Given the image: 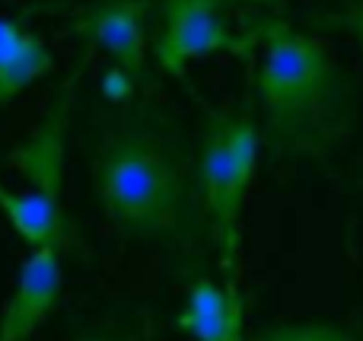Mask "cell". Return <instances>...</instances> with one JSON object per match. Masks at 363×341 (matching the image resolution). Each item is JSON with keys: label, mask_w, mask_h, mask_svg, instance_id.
Instances as JSON below:
<instances>
[{"label": "cell", "mask_w": 363, "mask_h": 341, "mask_svg": "<svg viewBox=\"0 0 363 341\" xmlns=\"http://www.w3.org/2000/svg\"><path fill=\"white\" fill-rule=\"evenodd\" d=\"M89 55H93V48H83V55L77 57L74 70L67 74L55 106L45 115L42 128L6 157L35 182V191H29V195H13V191H6L0 185V208H4L6 220L32 246H45V242L67 246L74 240V223H70L67 211L61 204L64 138H67L70 106H74V96L77 86H80L83 70L89 64Z\"/></svg>", "instance_id": "277c9868"}, {"label": "cell", "mask_w": 363, "mask_h": 341, "mask_svg": "<svg viewBox=\"0 0 363 341\" xmlns=\"http://www.w3.org/2000/svg\"><path fill=\"white\" fill-rule=\"evenodd\" d=\"M38 10L48 6H26L16 16H0V106L51 70L48 45L29 29V16Z\"/></svg>", "instance_id": "9c48e42d"}, {"label": "cell", "mask_w": 363, "mask_h": 341, "mask_svg": "<svg viewBox=\"0 0 363 341\" xmlns=\"http://www.w3.org/2000/svg\"><path fill=\"white\" fill-rule=\"evenodd\" d=\"M93 189L106 217L128 236L194 249L207 236L198 160L153 108H125L93 144Z\"/></svg>", "instance_id": "6da1fadb"}, {"label": "cell", "mask_w": 363, "mask_h": 341, "mask_svg": "<svg viewBox=\"0 0 363 341\" xmlns=\"http://www.w3.org/2000/svg\"><path fill=\"white\" fill-rule=\"evenodd\" d=\"M252 29L262 150L271 160H325L354 121L347 74L319 38L284 19H262Z\"/></svg>", "instance_id": "7a4b0ae2"}, {"label": "cell", "mask_w": 363, "mask_h": 341, "mask_svg": "<svg viewBox=\"0 0 363 341\" xmlns=\"http://www.w3.org/2000/svg\"><path fill=\"white\" fill-rule=\"evenodd\" d=\"M262 160V134L252 108L207 112L198 150V189L204 204L207 240L217 249L220 274L230 291H239L242 255V214Z\"/></svg>", "instance_id": "3957f363"}, {"label": "cell", "mask_w": 363, "mask_h": 341, "mask_svg": "<svg viewBox=\"0 0 363 341\" xmlns=\"http://www.w3.org/2000/svg\"><path fill=\"white\" fill-rule=\"evenodd\" d=\"M83 341H118V338H112V335H89V338H83Z\"/></svg>", "instance_id": "4fadbf2b"}, {"label": "cell", "mask_w": 363, "mask_h": 341, "mask_svg": "<svg viewBox=\"0 0 363 341\" xmlns=\"http://www.w3.org/2000/svg\"><path fill=\"white\" fill-rule=\"evenodd\" d=\"M249 341H357V338L332 323H284L258 332Z\"/></svg>", "instance_id": "30bf717a"}, {"label": "cell", "mask_w": 363, "mask_h": 341, "mask_svg": "<svg viewBox=\"0 0 363 341\" xmlns=\"http://www.w3.org/2000/svg\"><path fill=\"white\" fill-rule=\"evenodd\" d=\"M147 16L150 0H93L77 10L67 32L112 57L115 70L147 83Z\"/></svg>", "instance_id": "8992f818"}, {"label": "cell", "mask_w": 363, "mask_h": 341, "mask_svg": "<svg viewBox=\"0 0 363 341\" xmlns=\"http://www.w3.org/2000/svg\"><path fill=\"white\" fill-rule=\"evenodd\" d=\"M332 26H338V29H347L360 42V48H363V0H360L357 6H351L347 13H341V16L335 19Z\"/></svg>", "instance_id": "8fae6325"}, {"label": "cell", "mask_w": 363, "mask_h": 341, "mask_svg": "<svg viewBox=\"0 0 363 341\" xmlns=\"http://www.w3.org/2000/svg\"><path fill=\"white\" fill-rule=\"evenodd\" d=\"M176 325L194 341H245V300L242 291H230L207 274H194L188 284L185 310Z\"/></svg>", "instance_id": "ba28073f"}, {"label": "cell", "mask_w": 363, "mask_h": 341, "mask_svg": "<svg viewBox=\"0 0 363 341\" xmlns=\"http://www.w3.org/2000/svg\"><path fill=\"white\" fill-rule=\"evenodd\" d=\"M226 4H255V6H277L281 0H226Z\"/></svg>", "instance_id": "7c38bea8"}, {"label": "cell", "mask_w": 363, "mask_h": 341, "mask_svg": "<svg viewBox=\"0 0 363 341\" xmlns=\"http://www.w3.org/2000/svg\"><path fill=\"white\" fill-rule=\"evenodd\" d=\"M255 51V29H230L226 0H160V32L153 55L166 74L185 77L188 64L211 55H233L252 67Z\"/></svg>", "instance_id": "5b68a950"}, {"label": "cell", "mask_w": 363, "mask_h": 341, "mask_svg": "<svg viewBox=\"0 0 363 341\" xmlns=\"http://www.w3.org/2000/svg\"><path fill=\"white\" fill-rule=\"evenodd\" d=\"M61 249L55 242L35 246V252L23 262L16 278V291L0 323V341H26L57 303L61 291Z\"/></svg>", "instance_id": "52a82bcc"}]
</instances>
